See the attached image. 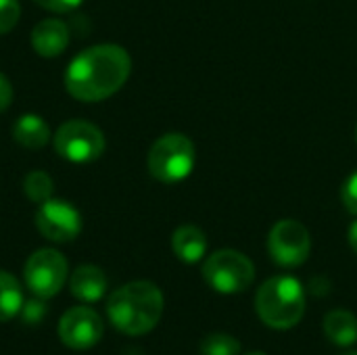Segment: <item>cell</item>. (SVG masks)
<instances>
[{
	"label": "cell",
	"mask_w": 357,
	"mask_h": 355,
	"mask_svg": "<svg viewBox=\"0 0 357 355\" xmlns=\"http://www.w3.org/2000/svg\"><path fill=\"white\" fill-rule=\"evenodd\" d=\"M13 140L23 149H42L50 140V126L36 113H25L13 123Z\"/></svg>",
	"instance_id": "cell-14"
},
{
	"label": "cell",
	"mask_w": 357,
	"mask_h": 355,
	"mask_svg": "<svg viewBox=\"0 0 357 355\" xmlns=\"http://www.w3.org/2000/svg\"><path fill=\"white\" fill-rule=\"evenodd\" d=\"M195 157L192 140L180 132H169L153 142L146 165L155 180L163 184H178L192 174Z\"/></svg>",
	"instance_id": "cell-4"
},
{
	"label": "cell",
	"mask_w": 357,
	"mask_h": 355,
	"mask_svg": "<svg viewBox=\"0 0 357 355\" xmlns=\"http://www.w3.org/2000/svg\"><path fill=\"white\" fill-rule=\"evenodd\" d=\"M102 320L90 308H71L59 320V339L69 349H90L102 339Z\"/></svg>",
	"instance_id": "cell-10"
},
{
	"label": "cell",
	"mask_w": 357,
	"mask_h": 355,
	"mask_svg": "<svg viewBox=\"0 0 357 355\" xmlns=\"http://www.w3.org/2000/svg\"><path fill=\"white\" fill-rule=\"evenodd\" d=\"M31 46L44 59H54L69 46V27L61 19H44L31 31Z\"/></svg>",
	"instance_id": "cell-11"
},
{
	"label": "cell",
	"mask_w": 357,
	"mask_h": 355,
	"mask_svg": "<svg viewBox=\"0 0 357 355\" xmlns=\"http://www.w3.org/2000/svg\"><path fill=\"white\" fill-rule=\"evenodd\" d=\"M44 312H46V308H44L42 299H40V297H36V299H31V301L23 303V308H21V318H23L25 322L36 324L38 320H42Z\"/></svg>",
	"instance_id": "cell-21"
},
{
	"label": "cell",
	"mask_w": 357,
	"mask_h": 355,
	"mask_svg": "<svg viewBox=\"0 0 357 355\" xmlns=\"http://www.w3.org/2000/svg\"><path fill=\"white\" fill-rule=\"evenodd\" d=\"M163 293L149 280H134L119 287L107 301L111 324L130 337L151 333L163 314Z\"/></svg>",
	"instance_id": "cell-2"
},
{
	"label": "cell",
	"mask_w": 357,
	"mask_h": 355,
	"mask_svg": "<svg viewBox=\"0 0 357 355\" xmlns=\"http://www.w3.org/2000/svg\"><path fill=\"white\" fill-rule=\"evenodd\" d=\"M23 278L27 289L40 297H54L67 280V259L56 249H40L25 262Z\"/></svg>",
	"instance_id": "cell-7"
},
{
	"label": "cell",
	"mask_w": 357,
	"mask_h": 355,
	"mask_svg": "<svg viewBox=\"0 0 357 355\" xmlns=\"http://www.w3.org/2000/svg\"><path fill=\"white\" fill-rule=\"evenodd\" d=\"M203 278L213 291L222 295H234L247 291L253 285L255 266L245 253L222 249L211 253L203 264Z\"/></svg>",
	"instance_id": "cell-5"
},
{
	"label": "cell",
	"mask_w": 357,
	"mask_h": 355,
	"mask_svg": "<svg viewBox=\"0 0 357 355\" xmlns=\"http://www.w3.org/2000/svg\"><path fill=\"white\" fill-rule=\"evenodd\" d=\"M23 308V291L19 280L0 270V322H8L21 314Z\"/></svg>",
	"instance_id": "cell-16"
},
{
	"label": "cell",
	"mask_w": 357,
	"mask_h": 355,
	"mask_svg": "<svg viewBox=\"0 0 357 355\" xmlns=\"http://www.w3.org/2000/svg\"><path fill=\"white\" fill-rule=\"evenodd\" d=\"M341 355H357V352H349V354H341Z\"/></svg>",
	"instance_id": "cell-25"
},
{
	"label": "cell",
	"mask_w": 357,
	"mask_h": 355,
	"mask_svg": "<svg viewBox=\"0 0 357 355\" xmlns=\"http://www.w3.org/2000/svg\"><path fill=\"white\" fill-rule=\"evenodd\" d=\"M71 295L84 303H94L107 293V276L98 266H79L69 280Z\"/></svg>",
	"instance_id": "cell-12"
},
{
	"label": "cell",
	"mask_w": 357,
	"mask_h": 355,
	"mask_svg": "<svg viewBox=\"0 0 357 355\" xmlns=\"http://www.w3.org/2000/svg\"><path fill=\"white\" fill-rule=\"evenodd\" d=\"M241 354V341L226 333H213L207 335L201 341V355H238Z\"/></svg>",
	"instance_id": "cell-18"
},
{
	"label": "cell",
	"mask_w": 357,
	"mask_h": 355,
	"mask_svg": "<svg viewBox=\"0 0 357 355\" xmlns=\"http://www.w3.org/2000/svg\"><path fill=\"white\" fill-rule=\"evenodd\" d=\"M21 17L19 0H0V36L8 33Z\"/></svg>",
	"instance_id": "cell-19"
},
{
	"label": "cell",
	"mask_w": 357,
	"mask_h": 355,
	"mask_svg": "<svg viewBox=\"0 0 357 355\" xmlns=\"http://www.w3.org/2000/svg\"><path fill=\"white\" fill-rule=\"evenodd\" d=\"M249 355H264V354H249Z\"/></svg>",
	"instance_id": "cell-27"
},
{
	"label": "cell",
	"mask_w": 357,
	"mask_h": 355,
	"mask_svg": "<svg viewBox=\"0 0 357 355\" xmlns=\"http://www.w3.org/2000/svg\"><path fill=\"white\" fill-rule=\"evenodd\" d=\"M322 326L326 339L339 347H349L357 341V318L347 310L328 312Z\"/></svg>",
	"instance_id": "cell-15"
},
{
	"label": "cell",
	"mask_w": 357,
	"mask_h": 355,
	"mask_svg": "<svg viewBox=\"0 0 357 355\" xmlns=\"http://www.w3.org/2000/svg\"><path fill=\"white\" fill-rule=\"evenodd\" d=\"M33 2L52 13H69L73 8H77L84 0H33Z\"/></svg>",
	"instance_id": "cell-22"
},
{
	"label": "cell",
	"mask_w": 357,
	"mask_h": 355,
	"mask_svg": "<svg viewBox=\"0 0 357 355\" xmlns=\"http://www.w3.org/2000/svg\"><path fill=\"white\" fill-rule=\"evenodd\" d=\"M82 213L75 205L63 199H48L36 211L38 232L52 243H69L82 232Z\"/></svg>",
	"instance_id": "cell-9"
},
{
	"label": "cell",
	"mask_w": 357,
	"mask_h": 355,
	"mask_svg": "<svg viewBox=\"0 0 357 355\" xmlns=\"http://www.w3.org/2000/svg\"><path fill=\"white\" fill-rule=\"evenodd\" d=\"M172 249L176 257L184 264H197L205 257L207 251V236L197 226H180L172 234Z\"/></svg>",
	"instance_id": "cell-13"
},
{
	"label": "cell",
	"mask_w": 357,
	"mask_h": 355,
	"mask_svg": "<svg viewBox=\"0 0 357 355\" xmlns=\"http://www.w3.org/2000/svg\"><path fill=\"white\" fill-rule=\"evenodd\" d=\"M59 157L71 163H92L105 153V134L90 121L71 119L65 121L52 136Z\"/></svg>",
	"instance_id": "cell-6"
},
{
	"label": "cell",
	"mask_w": 357,
	"mask_h": 355,
	"mask_svg": "<svg viewBox=\"0 0 357 355\" xmlns=\"http://www.w3.org/2000/svg\"><path fill=\"white\" fill-rule=\"evenodd\" d=\"M13 103V86L4 73H0V113L6 111Z\"/></svg>",
	"instance_id": "cell-23"
},
{
	"label": "cell",
	"mask_w": 357,
	"mask_h": 355,
	"mask_svg": "<svg viewBox=\"0 0 357 355\" xmlns=\"http://www.w3.org/2000/svg\"><path fill=\"white\" fill-rule=\"evenodd\" d=\"M341 203L345 205V209L349 213L357 216V169L345 180V184L341 188Z\"/></svg>",
	"instance_id": "cell-20"
},
{
	"label": "cell",
	"mask_w": 357,
	"mask_h": 355,
	"mask_svg": "<svg viewBox=\"0 0 357 355\" xmlns=\"http://www.w3.org/2000/svg\"><path fill=\"white\" fill-rule=\"evenodd\" d=\"M349 245H351V249L357 253V220L349 226Z\"/></svg>",
	"instance_id": "cell-24"
},
{
	"label": "cell",
	"mask_w": 357,
	"mask_h": 355,
	"mask_svg": "<svg viewBox=\"0 0 357 355\" xmlns=\"http://www.w3.org/2000/svg\"><path fill=\"white\" fill-rule=\"evenodd\" d=\"M356 142H357V126H356Z\"/></svg>",
	"instance_id": "cell-26"
},
{
	"label": "cell",
	"mask_w": 357,
	"mask_h": 355,
	"mask_svg": "<svg viewBox=\"0 0 357 355\" xmlns=\"http://www.w3.org/2000/svg\"><path fill=\"white\" fill-rule=\"evenodd\" d=\"M132 59L117 44H96L79 52L65 71L67 92L82 103H98L123 88Z\"/></svg>",
	"instance_id": "cell-1"
},
{
	"label": "cell",
	"mask_w": 357,
	"mask_h": 355,
	"mask_svg": "<svg viewBox=\"0 0 357 355\" xmlns=\"http://www.w3.org/2000/svg\"><path fill=\"white\" fill-rule=\"evenodd\" d=\"M23 190L27 195L29 201L42 205L44 201L52 199V178L46 174V172H29L25 176V182H23Z\"/></svg>",
	"instance_id": "cell-17"
},
{
	"label": "cell",
	"mask_w": 357,
	"mask_h": 355,
	"mask_svg": "<svg viewBox=\"0 0 357 355\" xmlns=\"http://www.w3.org/2000/svg\"><path fill=\"white\" fill-rule=\"evenodd\" d=\"M268 251L278 266L297 268L310 257L312 251L310 230L297 220H280L270 230Z\"/></svg>",
	"instance_id": "cell-8"
},
{
	"label": "cell",
	"mask_w": 357,
	"mask_h": 355,
	"mask_svg": "<svg viewBox=\"0 0 357 355\" xmlns=\"http://www.w3.org/2000/svg\"><path fill=\"white\" fill-rule=\"evenodd\" d=\"M255 310L266 326L289 331L297 326L305 314V291L293 276H274L259 287Z\"/></svg>",
	"instance_id": "cell-3"
}]
</instances>
